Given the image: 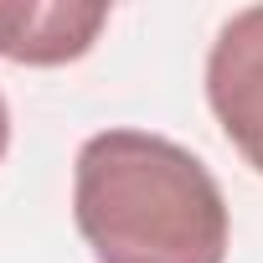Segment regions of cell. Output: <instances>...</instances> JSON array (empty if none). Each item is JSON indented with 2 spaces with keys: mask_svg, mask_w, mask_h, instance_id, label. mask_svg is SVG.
I'll use <instances>...</instances> for the list:
<instances>
[{
  "mask_svg": "<svg viewBox=\"0 0 263 263\" xmlns=\"http://www.w3.org/2000/svg\"><path fill=\"white\" fill-rule=\"evenodd\" d=\"M11 150V108H6V93H0V160Z\"/></svg>",
  "mask_w": 263,
  "mask_h": 263,
  "instance_id": "4",
  "label": "cell"
},
{
  "mask_svg": "<svg viewBox=\"0 0 263 263\" xmlns=\"http://www.w3.org/2000/svg\"><path fill=\"white\" fill-rule=\"evenodd\" d=\"M206 103L232 150L263 176V6L237 11L206 52Z\"/></svg>",
  "mask_w": 263,
  "mask_h": 263,
  "instance_id": "2",
  "label": "cell"
},
{
  "mask_svg": "<svg viewBox=\"0 0 263 263\" xmlns=\"http://www.w3.org/2000/svg\"><path fill=\"white\" fill-rule=\"evenodd\" d=\"M108 21V6L88 0H0V57L26 67L78 62Z\"/></svg>",
  "mask_w": 263,
  "mask_h": 263,
  "instance_id": "3",
  "label": "cell"
},
{
  "mask_svg": "<svg viewBox=\"0 0 263 263\" xmlns=\"http://www.w3.org/2000/svg\"><path fill=\"white\" fill-rule=\"evenodd\" d=\"M72 217L98 263H227L217 176L150 129H103L72 165Z\"/></svg>",
  "mask_w": 263,
  "mask_h": 263,
  "instance_id": "1",
  "label": "cell"
}]
</instances>
